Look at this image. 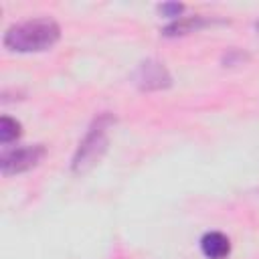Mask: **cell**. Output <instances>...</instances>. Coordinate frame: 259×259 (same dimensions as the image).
<instances>
[{
	"label": "cell",
	"mask_w": 259,
	"mask_h": 259,
	"mask_svg": "<svg viewBox=\"0 0 259 259\" xmlns=\"http://www.w3.org/2000/svg\"><path fill=\"white\" fill-rule=\"evenodd\" d=\"M59 38L61 26L53 18H30L4 32V47L14 53H40L55 47Z\"/></svg>",
	"instance_id": "1"
},
{
	"label": "cell",
	"mask_w": 259,
	"mask_h": 259,
	"mask_svg": "<svg viewBox=\"0 0 259 259\" xmlns=\"http://www.w3.org/2000/svg\"><path fill=\"white\" fill-rule=\"evenodd\" d=\"M115 119L109 115V113H101L99 117H95L93 125L89 127V132L85 134L83 142L79 144L75 156H73V162H71V168L75 174H85L87 170H91L105 154L107 150V130L109 125L113 123Z\"/></svg>",
	"instance_id": "2"
},
{
	"label": "cell",
	"mask_w": 259,
	"mask_h": 259,
	"mask_svg": "<svg viewBox=\"0 0 259 259\" xmlns=\"http://www.w3.org/2000/svg\"><path fill=\"white\" fill-rule=\"evenodd\" d=\"M45 156H47V148H45L42 144L6 150V152L0 156V170H2L4 176L20 174V172H26V170L34 168Z\"/></svg>",
	"instance_id": "3"
},
{
	"label": "cell",
	"mask_w": 259,
	"mask_h": 259,
	"mask_svg": "<svg viewBox=\"0 0 259 259\" xmlns=\"http://www.w3.org/2000/svg\"><path fill=\"white\" fill-rule=\"evenodd\" d=\"M134 83L142 91H160V89H168L172 85V77L160 61L146 59L134 71Z\"/></svg>",
	"instance_id": "4"
},
{
	"label": "cell",
	"mask_w": 259,
	"mask_h": 259,
	"mask_svg": "<svg viewBox=\"0 0 259 259\" xmlns=\"http://www.w3.org/2000/svg\"><path fill=\"white\" fill-rule=\"evenodd\" d=\"M200 249L206 259H227L231 255V241L221 231H208L200 239Z\"/></svg>",
	"instance_id": "5"
},
{
	"label": "cell",
	"mask_w": 259,
	"mask_h": 259,
	"mask_svg": "<svg viewBox=\"0 0 259 259\" xmlns=\"http://www.w3.org/2000/svg\"><path fill=\"white\" fill-rule=\"evenodd\" d=\"M210 24V20L202 18V16H186V18H178L174 20L172 24H168L164 28V34L166 36H174V34H186V32H192V30H198L202 26Z\"/></svg>",
	"instance_id": "6"
},
{
	"label": "cell",
	"mask_w": 259,
	"mask_h": 259,
	"mask_svg": "<svg viewBox=\"0 0 259 259\" xmlns=\"http://www.w3.org/2000/svg\"><path fill=\"white\" fill-rule=\"evenodd\" d=\"M20 136H22V125H20V121H16V119L10 117V115H2V119H0V144L6 146V144H10V142L18 140Z\"/></svg>",
	"instance_id": "7"
},
{
	"label": "cell",
	"mask_w": 259,
	"mask_h": 259,
	"mask_svg": "<svg viewBox=\"0 0 259 259\" xmlns=\"http://www.w3.org/2000/svg\"><path fill=\"white\" fill-rule=\"evenodd\" d=\"M247 61H249V55L243 53V51H239V49H231V51L223 57V65H225V67H237V65H243V63H247Z\"/></svg>",
	"instance_id": "8"
},
{
	"label": "cell",
	"mask_w": 259,
	"mask_h": 259,
	"mask_svg": "<svg viewBox=\"0 0 259 259\" xmlns=\"http://www.w3.org/2000/svg\"><path fill=\"white\" fill-rule=\"evenodd\" d=\"M158 10H160V14H164V16H168V18L178 20V18H180V14H182V10H184V6H182V4H178V2H166V4H160V6H158Z\"/></svg>",
	"instance_id": "9"
}]
</instances>
